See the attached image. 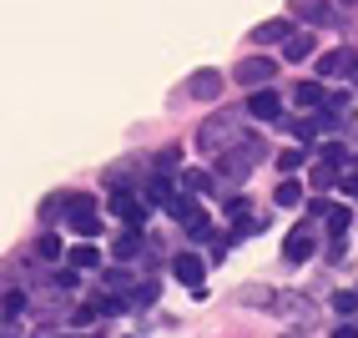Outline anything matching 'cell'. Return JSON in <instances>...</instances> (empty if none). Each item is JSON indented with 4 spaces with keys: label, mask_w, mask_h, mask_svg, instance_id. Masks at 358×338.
<instances>
[{
    "label": "cell",
    "mask_w": 358,
    "mask_h": 338,
    "mask_svg": "<svg viewBox=\"0 0 358 338\" xmlns=\"http://www.w3.org/2000/svg\"><path fill=\"white\" fill-rule=\"evenodd\" d=\"M348 81H353V86H358V61H353V71H348Z\"/></svg>",
    "instance_id": "1f68e13d"
},
{
    "label": "cell",
    "mask_w": 358,
    "mask_h": 338,
    "mask_svg": "<svg viewBox=\"0 0 358 338\" xmlns=\"http://www.w3.org/2000/svg\"><path fill=\"white\" fill-rule=\"evenodd\" d=\"M343 6H358V0H343Z\"/></svg>",
    "instance_id": "d6a6232c"
},
{
    "label": "cell",
    "mask_w": 358,
    "mask_h": 338,
    "mask_svg": "<svg viewBox=\"0 0 358 338\" xmlns=\"http://www.w3.org/2000/svg\"><path fill=\"white\" fill-rule=\"evenodd\" d=\"M147 197H141V192H111V212L122 217V223L131 227V232H141V223H147Z\"/></svg>",
    "instance_id": "8992f818"
},
{
    "label": "cell",
    "mask_w": 358,
    "mask_h": 338,
    "mask_svg": "<svg viewBox=\"0 0 358 338\" xmlns=\"http://www.w3.org/2000/svg\"><path fill=\"white\" fill-rule=\"evenodd\" d=\"M298 202H303V187H298V182L288 177V182L278 187V207H298Z\"/></svg>",
    "instance_id": "d4e9b609"
},
{
    "label": "cell",
    "mask_w": 358,
    "mask_h": 338,
    "mask_svg": "<svg viewBox=\"0 0 358 338\" xmlns=\"http://www.w3.org/2000/svg\"><path fill=\"white\" fill-rule=\"evenodd\" d=\"M353 61H358V51H328V56H318V76H343V71H353Z\"/></svg>",
    "instance_id": "9a60e30c"
},
{
    "label": "cell",
    "mask_w": 358,
    "mask_h": 338,
    "mask_svg": "<svg viewBox=\"0 0 358 338\" xmlns=\"http://www.w3.org/2000/svg\"><path fill=\"white\" fill-rule=\"evenodd\" d=\"M273 76H278V66H273L268 56H248L243 66L232 71V81H237V86H248V91H268Z\"/></svg>",
    "instance_id": "5b68a950"
},
{
    "label": "cell",
    "mask_w": 358,
    "mask_h": 338,
    "mask_svg": "<svg viewBox=\"0 0 358 338\" xmlns=\"http://www.w3.org/2000/svg\"><path fill=\"white\" fill-rule=\"evenodd\" d=\"M252 41H257V45H288V41H293V20H288V15L262 20V26L252 31Z\"/></svg>",
    "instance_id": "9c48e42d"
},
{
    "label": "cell",
    "mask_w": 358,
    "mask_h": 338,
    "mask_svg": "<svg viewBox=\"0 0 358 338\" xmlns=\"http://www.w3.org/2000/svg\"><path fill=\"white\" fill-rule=\"evenodd\" d=\"M187 237H192V243H207V237H212V217L202 212V217H197V223H192V227H187Z\"/></svg>",
    "instance_id": "484cf974"
},
{
    "label": "cell",
    "mask_w": 358,
    "mask_h": 338,
    "mask_svg": "<svg viewBox=\"0 0 358 338\" xmlns=\"http://www.w3.org/2000/svg\"><path fill=\"white\" fill-rule=\"evenodd\" d=\"M348 223H353V212H348V207H328V232H333V237H343Z\"/></svg>",
    "instance_id": "603a6c76"
},
{
    "label": "cell",
    "mask_w": 358,
    "mask_h": 338,
    "mask_svg": "<svg viewBox=\"0 0 358 338\" xmlns=\"http://www.w3.org/2000/svg\"><path fill=\"white\" fill-rule=\"evenodd\" d=\"M222 212L232 217V223H237V227H243V223H252V217H257L248 197H222Z\"/></svg>",
    "instance_id": "d6986e66"
},
{
    "label": "cell",
    "mask_w": 358,
    "mask_h": 338,
    "mask_svg": "<svg viewBox=\"0 0 358 338\" xmlns=\"http://www.w3.org/2000/svg\"><path fill=\"white\" fill-rule=\"evenodd\" d=\"M141 248H147V243H141V232H131V227L111 237V253H116V262H131V258H136Z\"/></svg>",
    "instance_id": "2e32d148"
},
{
    "label": "cell",
    "mask_w": 358,
    "mask_h": 338,
    "mask_svg": "<svg viewBox=\"0 0 358 338\" xmlns=\"http://www.w3.org/2000/svg\"><path fill=\"white\" fill-rule=\"evenodd\" d=\"M166 212H172V217H177V223H182V227H192V223H197V217H202V207H197V197H187V192H182V187H177V197H172V202H166Z\"/></svg>",
    "instance_id": "5bb4252c"
},
{
    "label": "cell",
    "mask_w": 358,
    "mask_h": 338,
    "mask_svg": "<svg viewBox=\"0 0 358 338\" xmlns=\"http://www.w3.org/2000/svg\"><path fill=\"white\" fill-rule=\"evenodd\" d=\"M252 132L243 127V116H207L202 122V132H197V147L207 152V157H222V152H232V147H243Z\"/></svg>",
    "instance_id": "6da1fadb"
},
{
    "label": "cell",
    "mask_w": 358,
    "mask_h": 338,
    "mask_svg": "<svg viewBox=\"0 0 358 338\" xmlns=\"http://www.w3.org/2000/svg\"><path fill=\"white\" fill-rule=\"evenodd\" d=\"M76 283H81V278H76V268H71V262L51 273V288H76Z\"/></svg>",
    "instance_id": "4316f807"
},
{
    "label": "cell",
    "mask_w": 358,
    "mask_h": 338,
    "mask_svg": "<svg viewBox=\"0 0 358 338\" xmlns=\"http://www.w3.org/2000/svg\"><path fill=\"white\" fill-rule=\"evenodd\" d=\"M172 172H177V152H162V157H157V177L172 182Z\"/></svg>",
    "instance_id": "f1b7e54d"
},
{
    "label": "cell",
    "mask_w": 358,
    "mask_h": 338,
    "mask_svg": "<svg viewBox=\"0 0 358 338\" xmlns=\"http://www.w3.org/2000/svg\"><path fill=\"white\" fill-rule=\"evenodd\" d=\"M262 157H273L268 147H262V136H248L243 147H232V152H222V157H212V177H217V182H243Z\"/></svg>",
    "instance_id": "7a4b0ae2"
},
{
    "label": "cell",
    "mask_w": 358,
    "mask_h": 338,
    "mask_svg": "<svg viewBox=\"0 0 358 338\" xmlns=\"http://www.w3.org/2000/svg\"><path fill=\"white\" fill-rule=\"evenodd\" d=\"M187 91H192L197 101H217L222 96V71H197V76L187 81Z\"/></svg>",
    "instance_id": "8fae6325"
},
{
    "label": "cell",
    "mask_w": 358,
    "mask_h": 338,
    "mask_svg": "<svg viewBox=\"0 0 358 338\" xmlns=\"http://www.w3.org/2000/svg\"><path fill=\"white\" fill-rule=\"evenodd\" d=\"M26 308H31V298L20 293V288H10V293H6V323H15L20 313H26Z\"/></svg>",
    "instance_id": "7402d4cb"
},
{
    "label": "cell",
    "mask_w": 358,
    "mask_h": 338,
    "mask_svg": "<svg viewBox=\"0 0 358 338\" xmlns=\"http://www.w3.org/2000/svg\"><path fill=\"white\" fill-rule=\"evenodd\" d=\"M338 187H343V197H358V167H353V172H343V177H338Z\"/></svg>",
    "instance_id": "f546056e"
},
{
    "label": "cell",
    "mask_w": 358,
    "mask_h": 338,
    "mask_svg": "<svg viewBox=\"0 0 358 338\" xmlns=\"http://www.w3.org/2000/svg\"><path fill=\"white\" fill-rule=\"evenodd\" d=\"M313 36H308V31H293V41L288 45H282V56H288V61H308V56H313Z\"/></svg>",
    "instance_id": "e0dca14e"
},
{
    "label": "cell",
    "mask_w": 358,
    "mask_h": 338,
    "mask_svg": "<svg viewBox=\"0 0 358 338\" xmlns=\"http://www.w3.org/2000/svg\"><path fill=\"white\" fill-rule=\"evenodd\" d=\"M333 338H358V328H353V323H338V328H333Z\"/></svg>",
    "instance_id": "4dcf8cb0"
},
{
    "label": "cell",
    "mask_w": 358,
    "mask_h": 338,
    "mask_svg": "<svg viewBox=\"0 0 358 338\" xmlns=\"http://www.w3.org/2000/svg\"><path fill=\"white\" fill-rule=\"evenodd\" d=\"M293 101H298V111H303V106H328V91H323L318 81H298V96H293Z\"/></svg>",
    "instance_id": "ac0fdd59"
},
{
    "label": "cell",
    "mask_w": 358,
    "mask_h": 338,
    "mask_svg": "<svg viewBox=\"0 0 358 338\" xmlns=\"http://www.w3.org/2000/svg\"><path fill=\"white\" fill-rule=\"evenodd\" d=\"M96 262H101V253L91 248V243H81V248H71V268H76V273H81V268H96Z\"/></svg>",
    "instance_id": "44dd1931"
},
{
    "label": "cell",
    "mask_w": 358,
    "mask_h": 338,
    "mask_svg": "<svg viewBox=\"0 0 358 338\" xmlns=\"http://www.w3.org/2000/svg\"><path fill=\"white\" fill-rule=\"evenodd\" d=\"M273 313H278V318H288V323H313V303H308V298H298V293H278L273 298Z\"/></svg>",
    "instance_id": "ba28073f"
},
{
    "label": "cell",
    "mask_w": 358,
    "mask_h": 338,
    "mask_svg": "<svg viewBox=\"0 0 358 338\" xmlns=\"http://www.w3.org/2000/svg\"><path fill=\"white\" fill-rule=\"evenodd\" d=\"M288 20H303V26H338V6H333V0H288Z\"/></svg>",
    "instance_id": "277c9868"
},
{
    "label": "cell",
    "mask_w": 358,
    "mask_h": 338,
    "mask_svg": "<svg viewBox=\"0 0 358 338\" xmlns=\"http://www.w3.org/2000/svg\"><path fill=\"white\" fill-rule=\"evenodd\" d=\"M172 278H182L192 293H202V258H192V253H177L172 258Z\"/></svg>",
    "instance_id": "30bf717a"
},
{
    "label": "cell",
    "mask_w": 358,
    "mask_h": 338,
    "mask_svg": "<svg viewBox=\"0 0 358 338\" xmlns=\"http://www.w3.org/2000/svg\"><path fill=\"white\" fill-rule=\"evenodd\" d=\"M318 253V232H313V223H298L288 237H282V258L288 262H308Z\"/></svg>",
    "instance_id": "52a82bcc"
},
{
    "label": "cell",
    "mask_w": 358,
    "mask_h": 338,
    "mask_svg": "<svg viewBox=\"0 0 358 338\" xmlns=\"http://www.w3.org/2000/svg\"><path fill=\"white\" fill-rule=\"evenodd\" d=\"M333 308H338V318H353V313H358V293L338 288V293H333Z\"/></svg>",
    "instance_id": "cb8c5ba5"
},
{
    "label": "cell",
    "mask_w": 358,
    "mask_h": 338,
    "mask_svg": "<svg viewBox=\"0 0 358 338\" xmlns=\"http://www.w3.org/2000/svg\"><path fill=\"white\" fill-rule=\"evenodd\" d=\"M61 223L71 227V232H81V237H96V202L91 197H81V192H66L61 197Z\"/></svg>",
    "instance_id": "3957f363"
},
{
    "label": "cell",
    "mask_w": 358,
    "mask_h": 338,
    "mask_svg": "<svg viewBox=\"0 0 358 338\" xmlns=\"http://www.w3.org/2000/svg\"><path fill=\"white\" fill-rule=\"evenodd\" d=\"M282 106H278V91L268 86V91H252L248 96V116H257V122H273V116H278Z\"/></svg>",
    "instance_id": "4fadbf2b"
},
{
    "label": "cell",
    "mask_w": 358,
    "mask_h": 338,
    "mask_svg": "<svg viewBox=\"0 0 358 338\" xmlns=\"http://www.w3.org/2000/svg\"><path fill=\"white\" fill-rule=\"evenodd\" d=\"M177 187H182V192H192V197H207V192L217 187V177H212V172H202V167H182Z\"/></svg>",
    "instance_id": "7c38bea8"
},
{
    "label": "cell",
    "mask_w": 358,
    "mask_h": 338,
    "mask_svg": "<svg viewBox=\"0 0 358 338\" xmlns=\"http://www.w3.org/2000/svg\"><path fill=\"white\" fill-rule=\"evenodd\" d=\"M36 253H41L45 262H56V258H61V237H41V243H36Z\"/></svg>",
    "instance_id": "83f0119b"
},
{
    "label": "cell",
    "mask_w": 358,
    "mask_h": 338,
    "mask_svg": "<svg viewBox=\"0 0 358 338\" xmlns=\"http://www.w3.org/2000/svg\"><path fill=\"white\" fill-rule=\"evenodd\" d=\"M303 162H308V147H288V152H278V167H282V177H293Z\"/></svg>",
    "instance_id": "ffe728a7"
}]
</instances>
